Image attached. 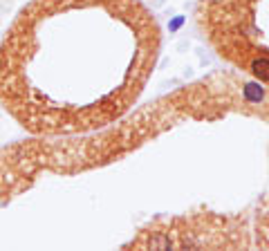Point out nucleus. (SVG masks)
<instances>
[{
    "label": "nucleus",
    "mask_w": 269,
    "mask_h": 251,
    "mask_svg": "<svg viewBox=\"0 0 269 251\" xmlns=\"http://www.w3.org/2000/svg\"><path fill=\"white\" fill-rule=\"evenodd\" d=\"M195 23L231 70L269 90V0H198Z\"/></svg>",
    "instance_id": "2"
},
{
    "label": "nucleus",
    "mask_w": 269,
    "mask_h": 251,
    "mask_svg": "<svg viewBox=\"0 0 269 251\" xmlns=\"http://www.w3.org/2000/svg\"><path fill=\"white\" fill-rule=\"evenodd\" d=\"M160 52L142 0H30L0 45V103L32 137L97 133L139 105Z\"/></svg>",
    "instance_id": "1"
}]
</instances>
